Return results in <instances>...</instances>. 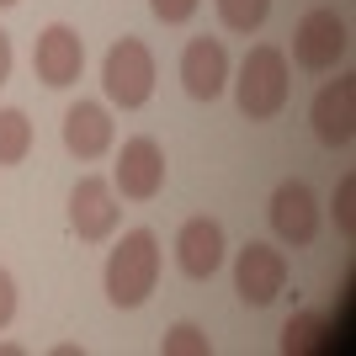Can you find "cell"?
Returning <instances> with one entry per match:
<instances>
[{
    "mask_svg": "<svg viewBox=\"0 0 356 356\" xmlns=\"http://www.w3.org/2000/svg\"><path fill=\"white\" fill-rule=\"evenodd\" d=\"M6 6H16V0H0V11H6Z\"/></svg>",
    "mask_w": 356,
    "mask_h": 356,
    "instance_id": "obj_22",
    "label": "cell"
},
{
    "mask_svg": "<svg viewBox=\"0 0 356 356\" xmlns=\"http://www.w3.org/2000/svg\"><path fill=\"white\" fill-rule=\"evenodd\" d=\"M112 138H118V128H112V112L102 102H74L64 112V149L74 160H102Z\"/></svg>",
    "mask_w": 356,
    "mask_h": 356,
    "instance_id": "obj_13",
    "label": "cell"
},
{
    "mask_svg": "<svg viewBox=\"0 0 356 356\" xmlns=\"http://www.w3.org/2000/svg\"><path fill=\"white\" fill-rule=\"evenodd\" d=\"M102 282H106V298H112L118 309L149 303V293L160 282V239H154V229H128V234L118 239V250L106 255Z\"/></svg>",
    "mask_w": 356,
    "mask_h": 356,
    "instance_id": "obj_2",
    "label": "cell"
},
{
    "mask_svg": "<svg viewBox=\"0 0 356 356\" xmlns=\"http://www.w3.org/2000/svg\"><path fill=\"white\" fill-rule=\"evenodd\" d=\"M112 192H122L128 202H154L165 192V149L149 134L128 138L118 149V165H112Z\"/></svg>",
    "mask_w": 356,
    "mask_h": 356,
    "instance_id": "obj_7",
    "label": "cell"
},
{
    "mask_svg": "<svg viewBox=\"0 0 356 356\" xmlns=\"http://www.w3.org/2000/svg\"><path fill=\"white\" fill-rule=\"evenodd\" d=\"M160 356H213V341H208V330H197V325H170L165 330V341H160Z\"/></svg>",
    "mask_w": 356,
    "mask_h": 356,
    "instance_id": "obj_17",
    "label": "cell"
},
{
    "mask_svg": "<svg viewBox=\"0 0 356 356\" xmlns=\"http://www.w3.org/2000/svg\"><path fill=\"white\" fill-rule=\"evenodd\" d=\"M271 234L282 239V245H293V250H303V245H314V234H319V197H314L309 181H282L277 192H271Z\"/></svg>",
    "mask_w": 356,
    "mask_h": 356,
    "instance_id": "obj_8",
    "label": "cell"
},
{
    "mask_svg": "<svg viewBox=\"0 0 356 356\" xmlns=\"http://www.w3.org/2000/svg\"><path fill=\"white\" fill-rule=\"evenodd\" d=\"M102 86H106V102L122 106V112H138L154 96V54H149L144 38H118L106 48Z\"/></svg>",
    "mask_w": 356,
    "mask_h": 356,
    "instance_id": "obj_3",
    "label": "cell"
},
{
    "mask_svg": "<svg viewBox=\"0 0 356 356\" xmlns=\"http://www.w3.org/2000/svg\"><path fill=\"white\" fill-rule=\"evenodd\" d=\"M32 154V122L22 106H0V165H22Z\"/></svg>",
    "mask_w": 356,
    "mask_h": 356,
    "instance_id": "obj_15",
    "label": "cell"
},
{
    "mask_svg": "<svg viewBox=\"0 0 356 356\" xmlns=\"http://www.w3.org/2000/svg\"><path fill=\"white\" fill-rule=\"evenodd\" d=\"M351 197H356V176H341V186H335V223H341V234H346V239L356 234V213H351Z\"/></svg>",
    "mask_w": 356,
    "mask_h": 356,
    "instance_id": "obj_18",
    "label": "cell"
},
{
    "mask_svg": "<svg viewBox=\"0 0 356 356\" xmlns=\"http://www.w3.org/2000/svg\"><path fill=\"white\" fill-rule=\"evenodd\" d=\"M80 70H86V38L70 22H48L38 32V43H32V74L48 90H64V86L80 80Z\"/></svg>",
    "mask_w": 356,
    "mask_h": 356,
    "instance_id": "obj_6",
    "label": "cell"
},
{
    "mask_svg": "<svg viewBox=\"0 0 356 356\" xmlns=\"http://www.w3.org/2000/svg\"><path fill=\"white\" fill-rule=\"evenodd\" d=\"M234 293L250 303V309H271L277 298L287 293V255L266 239H250L245 250L234 255Z\"/></svg>",
    "mask_w": 356,
    "mask_h": 356,
    "instance_id": "obj_5",
    "label": "cell"
},
{
    "mask_svg": "<svg viewBox=\"0 0 356 356\" xmlns=\"http://www.w3.org/2000/svg\"><path fill=\"white\" fill-rule=\"evenodd\" d=\"M122 208H118V192H112V181L102 176H80L70 192V229L86 245H96V239H106L112 229H118Z\"/></svg>",
    "mask_w": 356,
    "mask_h": 356,
    "instance_id": "obj_10",
    "label": "cell"
},
{
    "mask_svg": "<svg viewBox=\"0 0 356 356\" xmlns=\"http://www.w3.org/2000/svg\"><path fill=\"white\" fill-rule=\"evenodd\" d=\"M346 48H351V27H346V16L330 11V6H314L293 32V59L303 64V70H314V74L335 70V64L346 59Z\"/></svg>",
    "mask_w": 356,
    "mask_h": 356,
    "instance_id": "obj_4",
    "label": "cell"
},
{
    "mask_svg": "<svg viewBox=\"0 0 356 356\" xmlns=\"http://www.w3.org/2000/svg\"><path fill=\"white\" fill-rule=\"evenodd\" d=\"M282 351L287 356H303V351H330V319L319 309L298 314V319H287L282 330Z\"/></svg>",
    "mask_w": 356,
    "mask_h": 356,
    "instance_id": "obj_14",
    "label": "cell"
},
{
    "mask_svg": "<svg viewBox=\"0 0 356 356\" xmlns=\"http://www.w3.org/2000/svg\"><path fill=\"white\" fill-rule=\"evenodd\" d=\"M309 122H314V138H319L325 149H346L351 144L356 138V80L351 74L319 86V96H314V106H309Z\"/></svg>",
    "mask_w": 356,
    "mask_h": 356,
    "instance_id": "obj_9",
    "label": "cell"
},
{
    "mask_svg": "<svg viewBox=\"0 0 356 356\" xmlns=\"http://www.w3.org/2000/svg\"><path fill=\"white\" fill-rule=\"evenodd\" d=\"M197 6H202V0H149V11L160 16L165 27H181V22H192Z\"/></svg>",
    "mask_w": 356,
    "mask_h": 356,
    "instance_id": "obj_19",
    "label": "cell"
},
{
    "mask_svg": "<svg viewBox=\"0 0 356 356\" xmlns=\"http://www.w3.org/2000/svg\"><path fill=\"white\" fill-rule=\"evenodd\" d=\"M11 64H16V54H11V38H6V32H0V86H6V80H11Z\"/></svg>",
    "mask_w": 356,
    "mask_h": 356,
    "instance_id": "obj_21",
    "label": "cell"
},
{
    "mask_svg": "<svg viewBox=\"0 0 356 356\" xmlns=\"http://www.w3.org/2000/svg\"><path fill=\"white\" fill-rule=\"evenodd\" d=\"M181 86L192 102H218L229 86V48L218 38H192L181 48Z\"/></svg>",
    "mask_w": 356,
    "mask_h": 356,
    "instance_id": "obj_12",
    "label": "cell"
},
{
    "mask_svg": "<svg viewBox=\"0 0 356 356\" xmlns=\"http://www.w3.org/2000/svg\"><path fill=\"white\" fill-rule=\"evenodd\" d=\"M213 6H218V22L229 32H245V38H250V32H261L266 27V16H271V0H213Z\"/></svg>",
    "mask_w": 356,
    "mask_h": 356,
    "instance_id": "obj_16",
    "label": "cell"
},
{
    "mask_svg": "<svg viewBox=\"0 0 356 356\" xmlns=\"http://www.w3.org/2000/svg\"><path fill=\"white\" fill-rule=\"evenodd\" d=\"M293 96V74H287V54L277 43H255L234 74V102L250 122H271Z\"/></svg>",
    "mask_w": 356,
    "mask_h": 356,
    "instance_id": "obj_1",
    "label": "cell"
},
{
    "mask_svg": "<svg viewBox=\"0 0 356 356\" xmlns=\"http://www.w3.org/2000/svg\"><path fill=\"white\" fill-rule=\"evenodd\" d=\"M16 319V277L6 266H0V330Z\"/></svg>",
    "mask_w": 356,
    "mask_h": 356,
    "instance_id": "obj_20",
    "label": "cell"
},
{
    "mask_svg": "<svg viewBox=\"0 0 356 356\" xmlns=\"http://www.w3.org/2000/svg\"><path fill=\"white\" fill-rule=\"evenodd\" d=\"M223 255H229V239H223V223L218 218H186L176 234V266L192 277V282H208L213 271L223 266Z\"/></svg>",
    "mask_w": 356,
    "mask_h": 356,
    "instance_id": "obj_11",
    "label": "cell"
}]
</instances>
